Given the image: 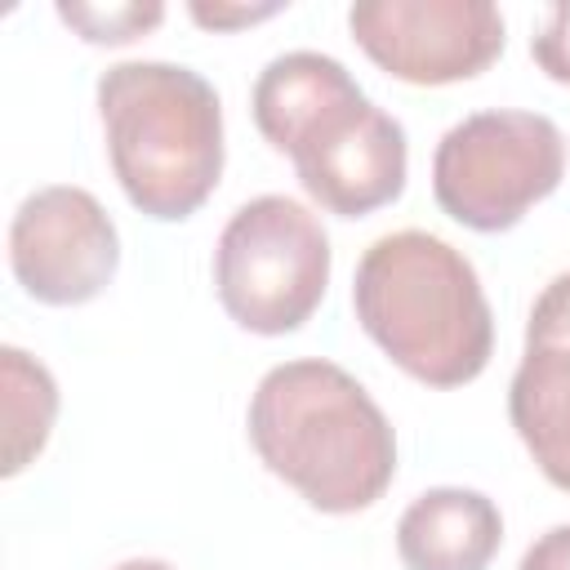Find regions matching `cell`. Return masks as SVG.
I'll list each match as a JSON object with an SVG mask.
<instances>
[{
	"label": "cell",
	"instance_id": "6da1fadb",
	"mask_svg": "<svg viewBox=\"0 0 570 570\" xmlns=\"http://www.w3.org/2000/svg\"><path fill=\"white\" fill-rule=\"evenodd\" d=\"M249 107L258 134L294 160L303 191L321 209L361 218L401 196L410 169L405 129L361 94L338 58L316 49L272 58Z\"/></svg>",
	"mask_w": 570,
	"mask_h": 570
},
{
	"label": "cell",
	"instance_id": "7a4b0ae2",
	"mask_svg": "<svg viewBox=\"0 0 570 570\" xmlns=\"http://www.w3.org/2000/svg\"><path fill=\"white\" fill-rule=\"evenodd\" d=\"M249 441L272 476L316 512L374 508L396 476V432L374 396L334 361L272 365L249 396Z\"/></svg>",
	"mask_w": 570,
	"mask_h": 570
},
{
	"label": "cell",
	"instance_id": "3957f363",
	"mask_svg": "<svg viewBox=\"0 0 570 570\" xmlns=\"http://www.w3.org/2000/svg\"><path fill=\"white\" fill-rule=\"evenodd\" d=\"M361 330L419 383L463 387L494 356V316L476 267L441 236H379L352 276Z\"/></svg>",
	"mask_w": 570,
	"mask_h": 570
},
{
	"label": "cell",
	"instance_id": "277c9868",
	"mask_svg": "<svg viewBox=\"0 0 570 570\" xmlns=\"http://www.w3.org/2000/svg\"><path fill=\"white\" fill-rule=\"evenodd\" d=\"M98 116L129 205L156 223L191 218L223 178V102L178 62H116L98 76Z\"/></svg>",
	"mask_w": 570,
	"mask_h": 570
},
{
	"label": "cell",
	"instance_id": "5b68a950",
	"mask_svg": "<svg viewBox=\"0 0 570 570\" xmlns=\"http://www.w3.org/2000/svg\"><path fill=\"white\" fill-rule=\"evenodd\" d=\"M330 285V236L289 196L245 200L214 245V289L223 312L249 334H289L321 307Z\"/></svg>",
	"mask_w": 570,
	"mask_h": 570
},
{
	"label": "cell",
	"instance_id": "8992f818",
	"mask_svg": "<svg viewBox=\"0 0 570 570\" xmlns=\"http://www.w3.org/2000/svg\"><path fill=\"white\" fill-rule=\"evenodd\" d=\"M566 138L539 111H476L450 125L432 156L436 205L472 232H508L557 191Z\"/></svg>",
	"mask_w": 570,
	"mask_h": 570
},
{
	"label": "cell",
	"instance_id": "52a82bcc",
	"mask_svg": "<svg viewBox=\"0 0 570 570\" xmlns=\"http://www.w3.org/2000/svg\"><path fill=\"white\" fill-rule=\"evenodd\" d=\"M352 40L405 85H459L503 53V13L490 0H361Z\"/></svg>",
	"mask_w": 570,
	"mask_h": 570
},
{
	"label": "cell",
	"instance_id": "ba28073f",
	"mask_svg": "<svg viewBox=\"0 0 570 570\" xmlns=\"http://www.w3.org/2000/svg\"><path fill=\"white\" fill-rule=\"evenodd\" d=\"M13 281L45 307H80L98 298L120 267L111 214L85 187H40L9 223Z\"/></svg>",
	"mask_w": 570,
	"mask_h": 570
},
{
	"label": "cell",
	"instance_id": "9c48e42d",
	"mask_svg": "<svg viewBox=\"0 0 570 570\" xmlns=\"http://www.w3.org/2000/svg\"><path fill=\"white\" fill-rule=\"evenodd\" d=\"M503 543L494 499L463 485L423 490L396 521V552L405 570H485Z\"/></svg>",
	"mask_w": 570,
	"mask_h": 570
},
{
	"label": "cell",
	"instance_id": "30bf717a",
	"mask_svg": "<svg viewBox=\"0 0 570 570\" xmlns=\"http://www.w3.org/2000/svg\"><path fill=\"white\" fill-rule=\"evenodd\" d=\"M508 414L539 472L570 494V347L525 343L508 387Z\"/></svg>",
	"mask_w": 570,
	"mask_h": 570
},
{
	"label": "cell",
	"instance_id": "8fae6325",
	"mask_svg": "<svg viewBox=\"0 0 570 570\" xmlns=\"http://www.w3.org/2000/svg\"><path fill=\"white\" fill-rule=\"evenodd\" d=\"M0 419H4V476H18L49 441L58 419L53 374L22 347H0Z\"/></svg>",
	"mask_w": 570,
	"mask_h": 570
},
{
	"label": "cell",
	"instance_id": "7c38bea8",
	"mask_svg": "<svg viewBox=\"0 0 570 570\" xmlns=\"http://www.w3.org/2000/svg\"><path fill=\"white\" fill-rule=\"evenodd\" d=\"M58 18L67 27H76L89 45H129L138 36H147L151 27H160L165 18V4L147 0H120V4H58Z\"/></svg>",
	"mask_w": 570,
	"mask_h": 570
},
{
	"label": "cell",
	"instance_id": "4fadbf2b",
	"mask_svg": "<svg viewBox=\"0 0 570 570\" xmlns=\"http://www.w3.org/2000/svg\"><path fill=\"white\" fill-rule=\"evenodd\" d=\"M525 343H539V347H570V272L552 276V281L543 285V294L534 298L530 321H525Z\"/></svg>",
	"mask_w": 570,
	"mask_h": 570
},
{
	"label": "cell",
	"instance_id": "5bb4252c",
	"mask_svg": "<svg viewBox=\"0 0 570 570\" xmlns=\"http://www.w3.org/2000/svg\"><path fill=\"white\" fill-rule=\"evenodd\" d=\"M530 58L557 85H570V4H552L530 36Z\"/></svg>",
	"mask_w": 570,
	"mask_h": 570
},
{
	"label": "cell",
	"instance_id": "9a60e30c",
	"mask_svg": "<svg viewBox=\"0 0 570 570\" xmlns=\"http://www.w3.org/2000/svg\"><path fill=\"white\" fill-rule=\"evenodd\" d=\"M517 570H570V525H552L548 534H539Z\"/></svg>",
	"mask_w": 570,
	"mask_h": 570
},
{
	"label": "cell",
	"instance_id": "2e32d148",
	"mask_svg": "<svg viewBox=\"0 0 570 570\" xmlns=\"http://www.w3.org/2000/svg\"><path fill=\"white\" fill-rule=\"evenodd\" d=\"M281 13V4H191V18L200 27H214V31H227V27H245V22H258V18H272Z\"/></svg>",
	"mask_w": 570,
	"mask_h": 570
},
{
	"label": "cell",
	"instance_id": "e0dca14e",
	"mask_svg": "<svg viewBox=\"0 0 570 570\" xmlns=\"http://www.w3.org/2000/svg\"><path fill=\"white\" fill-rule=\"evenodd\" d=\"M111 570H174L169 561H156V557H134V561H120Z\"/></svg>",
	"mask_w": 570,
	"mask_h": 570
}]
</instances>
